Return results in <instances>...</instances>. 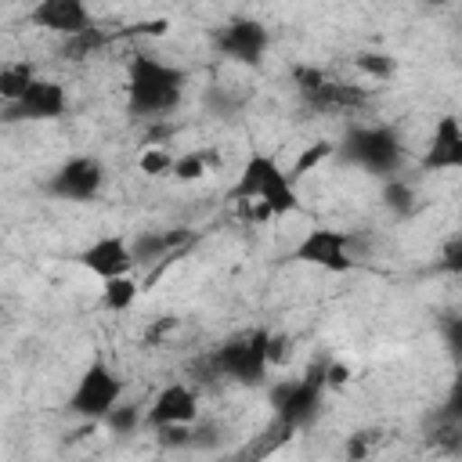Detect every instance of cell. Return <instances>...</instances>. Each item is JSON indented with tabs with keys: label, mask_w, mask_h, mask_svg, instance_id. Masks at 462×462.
I'll use <instances>...</instances> for the list:
<instances>
[{
	"label": "cell",
	"mask_w": 462,
	"mask_h": 462,
	"mask_svg": "<svg viewBox=\"0 0 462 462\" xmlns=\"http://www.w3.org/2000/svg\"><path fill=\"white\" fill-rule=\"evenodd\" d=\"M184 69L166 65L152 54H134L126 65V108L137 119L173 112L184 97Z\"/></svg>",
	"instance_id": "obj_1"
},
{
	"label": "cell",
	"mask_w": 462,
	"mask_h": 462,
	"mask_svg": "<svg viewBox=\"0 0 462 462\" xmlns=\"http://www.w3.org/2000/svg\"><path fill=\"white\" fill-rule=\"evenodd\" d=\"M227 202H263L271 209V217H285L296 209L300 195L296 184L289 180V173L263 152H253L238 173V180L227 191Z\"/></svg>",
	"instance_id": "obj_2"
},
{
	"label": "cell",
	"mask_w": 462,
	"mask_h": 462,
	"mask_svg": "<svg viewBox=\"0 0 462 462\" xmlns=\"http://www.w3.org/2000/svg\"><path fill=\"white\" fill-rule=\"evenodd\" d=\"M202 368L209 372L206 379L224 375V379L242 383V386H260L267 379V368H271V332L267 328H253L245 336H235V339L220 343L202 361Z\"/></svg>",
	"instance_id": "obj_3"
},
{
	"label": "cell",
	"mask_w": 462,
	"mask_h": 462,
	"mask_svg": "<svg viewBox=\"0 0 462 462\" xmlns=\"http://www.w3.org/2000/svg\"><path fill=\"white\" fill-rule=\"evenodd\" d=\"M325 365L328 361H314L300 379H285L278 386H271V408H274V419L282 426H289L292 433L310 426L321 411V393L328 390L325 386Z\"/></svg>",
	"instance_id": "obj_4"
},
{
	"label": "cell",
	"mask_w": 462,
	"mask_h": 462,
	"mask_svg": "<svg viewBox=\"0 0 462 462\" xmlns=\"http://www.w3.org/2000/svg\"><path fill=\"white\" fill-rule=\"evenodd\" d=\"M336 152L346 162H354V166H361L368 173H379V177L397 173L401 170V159H404V144H401L397 130L393 126H383V123L346 130V137L336 144Z\"/></svg>",
	"instance_id": "obj_5"
},
{
	"label": "cell",
	"mask_w": 462,
	"mask_h": 462,
	"mask_svg": "<svg viewBox=\"0 0 462 462\" xmlns=\"http://www.w3.org/2000/svg\"><path fill=\"white\" fill-rule=\"evenodd\" d=\"M292 83H296L300 101L310 112H350V108H361L368 101V94L361 87L343 83V79H332L318 65H296L292 69Z\"/></svg>",
	"instance_id": "obj_6"
},
{
	"label": "cell",
	"mask_w": 462,
	"mask_h": 462,
	"mask_svg": "<svg viewBox=\"0 0 462 462\" xmlns=\"http://www.w3.org/2000/svg\"><path fill=\"white\" fill-rule=\"evenodd\" d=\"M116 401H123V379L116 375V368L105 357H94L83 368V375L69 397V411L87 422H101Z\"/></svg>",
	"instance_id": "obj_7"
},
{
	"label": "cell",
	"mask_w": 462,
	"mask_h": 462,
	"mask_svg": "<svg viewBox=\"0 0 462 462\" xmlns=\"http://www.w3.org/2000/svg\"><path fill=\"white\" fill-rule=\"evenodd\" d=\"M350 242H354L350 231L314 227V231H307V235L296 242V249L289 253V260L310 263V267H321V271H332V274H346V271H354Z\"/></svg>",
	"instance_id": "obj_8"
},
{
	"label": "cell",
	"mask_w": 462,
	"mask_h": 462,
	"mask_svg": "<svg viewBox=\"0 0 462 462\" xmlns=\"http://www.w3.org/2000/svg\"><path fill=\"white\" fill-rule=\"evenodd\" d=\"M213 47H217V54L238 61V65H260L271 47V32L263 22L238 14L213 29Z\"/></svg>",
	"instance_id": "obj_9"
},
{
	"label": "cell",
	"mask_w": 462,
	"mask_h": 462,
	"mask_svg": "<svg viewBox=\"0 0 462 462\" xmlns=\"http://www.w3.org/2000/svg\"><path fill=\"white\" fill-rule=\"evenodd\" d=\"M101 184H105L101 159H94V155H72V159H65L47 177L43 188H47V195L65 199V202H90V199H97Z\"/></svg>",
	"instance_id": "obj_10"
},
{
	"label": "cell",
	"mask_w": 462,
	"mask_h": 462,
	"mask_svg": "<svg viewBox=\"0 0 462 462\" xmlns=\"http://www.w3.org/2000/svg\"><path fill=\"white\" fill-rule=\"evenodd\" d=\"M65 108H69L65 87L54 83V79H40V76H36V79L29 83V90H25L18 101L4 105L0 119H4V123H43V119H61Z\"/></svg>",
	"instance_id": "obj_11"
},
{
	"label": "cell",
	"mask_w": 462,
	"mask_h": 462,
	"mask_svg": "<svg viewBox=\"0 0 462 462\" xmlns=\"http://www.w3.org/2000/svg\"><path fill=\"white\" fill-rule=\"evenodd\" d=\"M195 415H199V397H195V390L184 386V383H170V386H162V390L152 397V404H148L144 415H141V426L162 430V426H177V422H195Z\"/></svg>",
	"instance_id": "obj_12"
},
{
	"label": "cell",
	"mask_w": 462,
	"mask_h": 462,
	"mask_svg": "<svg viewBox=\"0 0 462 462\" xmlns=\"http://www.w3.org/2000/svg\"><path fill=\"white\" fill-rule=\"evenodd\" d=\"M94 278H116V274H130L137 263H134V256H130V242L123 238V235H101V238H94L79 256H76Z\"/></svg>",
	"instance_id": "obj_13"
},
{
	"label": "cell",
	"mask_w": 462,
	"mask_h": 462,
	"mask_svg": "<svg viewBox=\"0 0 462 462\" xmlns=\"http://www.w3.org/2000/svg\"><path fill=\"white\" fill-rule=\"evenodd\" d=\"M29 25L43 29V32H58V36H72L87 25H94L87 0H40L29 7Z\"/></svg>",
	"instance_id": "obj_14"
},
{
	"label": "cell",
	"mask_w": 462,
	"mask_h": 462,
	"mask_svg": "<svg viewBox=\"0 0 462 462\" xmlns=\"http://www.w3.org/2000/svg\"><path fill=\"white\" fill-rule=\"evenodd\" d=\"M191 242L188 227H170V231H141L130 242V256L137 267H155V263H170L184 253V245Z\"/></svg>",
	"instance_id": "obj_15"
},
{
	"label": "cell",
	"mask_w": 462,
	"mask_h": 462,
	"mask_svg": "<svg viewBox=\"0 0 462 462\" xmlns=\"http://www.w3.org/2000/svg\"><path fill=\"white\" fill-rule=\"evenodd\" d=\"M422 170H462V126L455 116H440L433 123Z\"/></svg>",
	"instance_id": "obj_16"
},
{
	"label": "cell",
	"mask_w": 462,
	"mask_h": 462,
	"mask_svg": "<svg viewBox=\"0 0 462 462\" xmlns=\"http://www.w3.org/2000/svg\"><path fill=\"white\" fill-rule=\"evenodd\" d=\"M61 40H65V43H61V58L83 61V58L97 54L101 47H108V43H112V32H105V29H97V25H87V29H79V32H72V36H61Z\"/></svg>",
	"instance_id": "obj_17"
},
{
	"label": "cell",
	"mask_w": 462,
	"mask_h": 462,
	"mask_svg": "<svg viewBox=\"0 0 462 462\" xmlns=\"http://www.w3.org/2000/svg\"><path fill=\"white\" fill-rule=\"evenodd\" d=\"M137 292H141V285H137L134 271H130V274L105 278V282H101V307H105V310H130L134 300H137Z\"/></svg>",
	"instance_id": "obj_18"
},
{
	"label": "cell",
	"mask_w": 462,
	"mask_h": 462,
	"mask_svg": "<svg viewBox=\"0 0 462 462\" xmlns=\"http://www.w3.org/2000/svg\"><path fill=\"white\" fill-rule=\"evenodd\" d=\"M32 79H36V69H32L29 61H11V65H4V69H0V101H4V105L18 101V97L29 90Z\"/></svg>",
	"instance_id": "obj_19"
},
{
	"label": "cell",
	"mask_w": 462,
	"mask_h": 462,
	"mask_svg": "<svg viewBox=\"0 0 462 462\" xmlns=\"http://www.w3.org/2000/svg\"><path fill=\"white\" fill-rule=\"evenodd\" d=\"M383 206L393 213V217H408L415 209V188L401 177H386L383 184Z\"/></svg>",
	"instance_id": "obj_20"
},
{
	"label": "cell",
	"mask_w": 462,
	"mask_h": 462,
	"mask_svg": "<svg viewBox=\"0 0 462 462\" xmlns=\"http://www.w3.org/2000/svg\"><path fill=\"white\" fill-rule=\"evenodd\" d=\"M332 155H336V144H332V141H318V144H307V148L300 152V159L292 162V170H285V173H289V180L296 184V180H303L310 170H318V166H321L325 159H332Z\"/></svg>",
	"instance_id": "obj_21"
},
{
	"label": "cell",
	"mask_w": 462,
	"mask_h": 462,
	"mask_svg": "<svg viewBox=\"0 0 462 462\" xmlns=\"http://www.w3.org/2000/svg\"><path fill=\"white\" fill-rule=\"evenodd\" d=\"M213 152H184V155H173V166H170V177L177 180H199L209 166H213Z\"/></svg>",
	"instance_id": "obj_22"
},
{
	"label": "cell",
	"mask_w": 462,
	"mask_h": 462,
	"mask_svg": "<svg viewBox=\"0 0 462 462\" xmlns=\"http://www.w3.org/2000/svg\"><path fill=\"white\" fill-rule=\"evenodd\" d=\"M354 65H357V72L372 76L375 83H383V79H390V76L397 72V61H393L386 51H361V54L354 58Z\"/></svg>",
	"instance_id": "obj_23"
},
{
	"label": "cell",
	"mask_w": 462,
	"mask_h": 462,
	"mask_svg": "<svg viewBox=\"0 0 462 462\" xmlns=\"http://www.w3.org/2000/svg\"><path fill=\"white\" fill-rule=\"evenodd\" d=\"M141 415H144V408H137V404H123V401H116L112 408H108V415L101 419L112 433H119V437H126V433H134L137 426H141Z\"/></svg>",
	"instance_id": "obj_24"
},
{
	"label": "cell",
	"mask_w": 462,
	"mask_h": 462,
	"mask_svg": "<svg viewBox=\"0 0 462 462\" xmlns=\"http://www.w3.org/2000/svg\"><path fill=\"white\" fill-rule=\"evenodd\" d=\"M170 166H173V155H170L166 148H159V144L144 148V152H141V159H137V170H141V173H148V177H166V173H170Z\"/></svg>",
	"instance_id": "obj_25"
},
{
	"label": "cell",
	"mask_w": 462,
	"mask_h": 462,
	"mask_svg": "<svg viewBox=\"0 0 462 462\" xmlns=\"http://www.w3.org/2000/svg\"><path fill=\"white\" fill-rule=\"evenodd\" d=\"M152 433L159 437V444H162V448H191V440H195V430H191V422L162 426V430H152Z\"/></svg>",
	"instance_id": "obj_26"
},
{
	"label": "cell",
	"mask_w": 462,
	"mask_h": 462,
	"mask_svg": "<svg viewBox=\"0 0 462 462\" xmlns=\"http://www.w3.org/2000/svg\"><path fill=\"white\" fill-rule=\"evenodd\" d=\"M206 105H209V112H217V116H231V112L242 108V97H231L224 87H209Z\"/></svg>",
	"instance_id": "obj_27"
},
{
	"label": "cell",
	"mask_w": 462,
	"mask_h": 462,
	"mask_svg": "<svg viewBox=\"0 0 462 462\" xmlns=\"http://www.w3.org/2000/svg\"><path fill=\"white\" fill-rule=\"evenodd\" d=\"M379 430H357L350 440H346V458H368L372 451H375V437Z\"/></svg>",
	"instance_id": "obj_28"
},
{
	"label": "cell",
	"mask_w": 462,
	"mask_h": 462,
	"mask_svg": "<svg viewBox=\"0 0 462 462\" xmlns=\"http://www.w3.org/2000/svg\"><path fill=\"white\" fill-rule=\"evenodd\" d=\"M440 271H448V274H458L462 271V238L455 235V238H448V245H444V253H440V263H437Z\"/></svg>",
	"instance_id": "obj_29"
},
{
	"label": "cell",
	"mask_w": 462,
	"mask_h": 462,
	"mask_svg": "<svg viewBox=\"0 0 462 462\" xmlns=\"http://www.w3.org/2000/svg\"><path fill=\"white\" fill-rule=\"evenodd\" d=\"M166 29H170L166 18H148V22H137V25L123 29V32H116V36H162Z\"/></svg>",
	"instance_id": "obj_30"
},
{
	"label": "cell",
	"mask_w": 462,
	"mask_h": 462,
	"mask_svg": "<svg viewBox=\"0 0 462 462\" xmlns=\"http://www.w3.org/2000/svg\"><path fill=\"white\" fill-rule=\"evenodd\" d=\"M170 332H177V318H173V314H162L159 321H152V325L144 328V343H162Z\"/></svg>",
	"instance_id": "obj_31"
},
{
	"label": "cell",
	"mask_w": 462,
	"mask_h": 462,
	"mask_svg": "<svg viewBox=\"0 0 462 462\" xmlns=\"http://www.w3.org/2000/svg\"><path fill=\"white\" fill-rule=\"evenodd\" d=\"M346 379H350V368L343 361H328L325 365V386H346Z\"/></svg>",
	"instance_id": "obj_32"
},
{
	"label": "cell",
	"mask_w": 462,
	"mask_h": 462,
	"mask_svg": "<svg viewBox=\"0 0 462 462\" xmlns=\"http://www.w3.org/2000/svg\"><path fill=\"white\" fill-rule=\"evenodd\" d=\"M426 4H433V7H444V4H448V0H426Z\"/></svg>",
	"instance_id": "obj_33"
}]
</instances>
